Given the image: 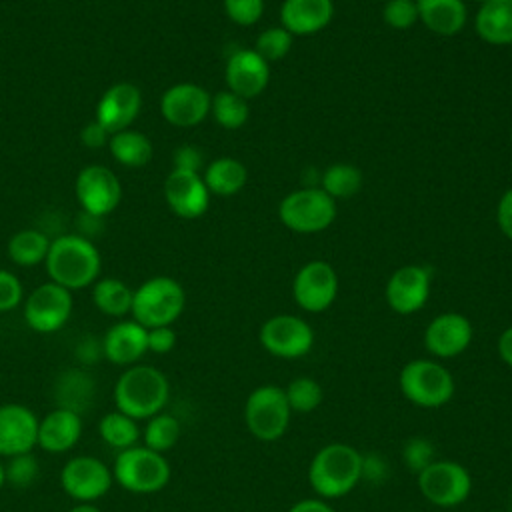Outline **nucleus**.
I'll list each match as a JSON object with an SVG mask.
<instances>
[{"instance_id":"e433bc0d","label":"nucleus","mask_w":512,"mask_h":512,"mask_svg":"<svg viewBox=\"0 0 512 512\" xmlns=\"http://www.w3.org/2000/svg\"><path fill=\"white\" fill-rule=\"evenodd\" d=\"M38 476L40 466L32 452L10 456L4 464V480L14 488H28L38 480Z\"/></svg>"},{"instance_id":"58836bf2","label":"nucleus","mask_w":512,"mask_h":512,"mask_svg":"<svg viewBox=\"0 0 512 512\" xmlns=\"http://www.w3.org/2000/svg\"><path fill=\"white\" fill-rule=\"evenodd\" d=\"M384 22L394 30H408L418 20L416 0H388L382 10Z\"/></svg>"},{"instance_id":"0eeeda50","label":"nucleus","mask_w":512,"mask_h":512,"mask_svg":"<svg viewBox=\"0 0 512 512\" xmlns=\"http://www.w3.org/2000/svg\"><path fill=\"white\" fill-rule=\"evenodd\" d=\"M280 222L298 234L326 230L336 218V200L322 188H300L286 194L278 206Z\"/></svg>"},{"instance_id":"39448f33","label":"nucleus","mask_w":512,"mask_h":512,"mask_svg":"<svg viewBox=\"0 0 512 512\" xmlns=\"http://www.w3.org/2000/svg\"><path fill=\"white\" fill-rule=\"evenodd\" d=\"M398 386L402 396L420 408H440L452 400L456 390L450 370L426 358L404 364L398 374Z\"/></svg>"},{"instance_id":"79ce46f5","label":"nucleus","mask_w":512,"mask_h":512,"mask_svg":"<svg viewBox=\"0 0 512 512\" xmlns=\"http://www.w3.org/2000/svg\"><path fill=\"white\" fill-rule=\"evenodd\" d=\"M148 352L154 354H168L176 346V332L172 326H158V328H148Z\"/></svg>"},{"instance_id":"aec40b11","label":"nucleus","mask_w":512,"mask_h":512,"mask_svg":"<svg viewBox=\"0 0 512 512\" xmlns=\"http://www.w3.org/2000/svg\"><path fill=\"white\" fill-rule=\"evenodd\" d=\"M38 438V418L24 404L0 406V456L10 458L16 454L32 452Z\"/></svg>"},{"instance_id":"c756f323","label":"nucleus","mask_w":512,"mask_h":512,"mask_svg":"<svg viewBox=\"0 0 512 512\" xmlns=\"http://www.w3.org/2000/svg\"><path fill=\"white\" fill-rule=\"evenodd\" d=\"M98 432L100 438L114 450H126L130 446H136L138 438H140V428H138V420L126 416L120 410L108 412L100 418L98 422Z\"/></svg>"},{"instance_id":"6e6552de","label":"nucleus","mask_w":512,"mask_h":512,"mask_svg":"<svg viewBox=\"0 0 512 512\" xmlns=\"http://www.w3.org/2000/svg\"><path fill=\"white\" fill-rule=\"evenodd\" d=\"M290 404L286 400L284 388L274 384H264L254 388L244 404V422L248 432L262 440L274 442L284 436L290 424Z\"/></svg>"},{"instance_id":"3c124183","label":"nucleus","mask_w":512,"mask_h":512,"mask_svg":"<svg viewBox=\"0 0 512 512\" xmlns=\"http://www.w3.org/2000/svg\"><path fill=\"white\" fill-rule=\"evenodd\" d=\"M6 484V480H4V464L0 462V488Z\"/></svg>"},{"instance_id":"9d476101","label":"nucleus","mask_w":512,"mask_h":512,"mask_svg":"<svg viewBox=\"0 0 512 512\" xmlns=\"http://www.w3.org/2000/svg\"><path fill=\"white\" fill-rule=\"evenodd\" d=\"M260 344L276 358L294 360L312 350L314 330L312 326L294 314H278L268 318L260 328Z\"/></svg>"},{"instance_id":"4c0bfd02","label":"nucleus","mask_w":512,"mask_h":512,"mask_svg":"<svg viewBox=\"0 0 512 512\" xmlns=\"http://www.w3.org/2000/svg\"><path fill=\"white\" fill-rule=\"evenodd\" d=\"M402 460H404L406 468H410L414 474H418L436 460L434 444L424 436H412L404 442Z\"/></svg>"},{"instance_id":"473e14b6","label":"nucleus","mask_w":512,"mask_h":512,"mask_svg":"<svg viewBox=\"0 0 512 512\" xmlns=\"http://www.w3.org/2000/svg\"><path fill=\"white\" fill-rule=\"evenodd\" d=\"M210 114L226 130L242 128L250 116L248 100L230 90H222L216 96H212Z\"/></svg>"},{"instance_id":"4be33fe9","label":"nucleus","mask_w":512,"mask_h":512,"mask_svg":"<svg viewBox=\"0 0 512 512\" xmlns=\"http://www.w3.org/2000/svg\"><path fill=\"white\" fill-rule=\"evenodd\" d=\"M148 328L136 320H120L110 326L102 340L104 356L118 366H130L148 352Z\"/></svg>"},{"instance_id":"a878e982","label":"nucleus","mask_w":512,"mask_h":512,"mask_svg":"<svg viewBox=\"0 0 512 512\" xmlns=\"http://www.w3.org/2000/svg\"><path fill=\"white\" fill-rule=\"evenodd\" d=\"M476 34L492 46L512 44V0H484L474 16Z\"/></svg>"},{"instance_id":"bb28decb","label":"nucleus","mask_w":512,"mask_h":512,"mask_svg":"<svg viewBox=\"0 0 512 512\" xmlns=\"http://www.w3.org/2000/svg\"><path fill=\"white\" fill-rule=\"evenodd\" d=\"M202 180L210 194L232 196L244 188L248 170L236 158H218L206 166Z\"/></svg>"},{"instance_id":"5701e85b","label":"nucleus","mask_w":512,"mask_h":512,"mask_svg":"<svg viewBox=\"0 0 512 512\" xmlns=\"http://www.w3.org/2000/svg\"><path fill=\"white\" fill-rule=\"evenodd\" d=\"M82 436V418L70 408H54L44 418L38 420V438L36 444L50 452L62 454L76 446Z\"/></svg>"},{"instance_id":"a19ab883","label":"nucleus","mask_w":512,"mask_h":512,"mask_svg":"<svg viewBox=\"0 0 512 512\" xmlns=\"http://www.w3.org/2000/svg\"><path fill=\"white\" fill-rule=\"evenodd\" d=\"M24 290L16 274L0 268V312H10L22 302Z\"/></svg>"},{"instance_id":"72a5a7b5","label":"nucleus","mask_w":512,"mask_h":512,"mask_svg":"<svg viewBox=\"0 0 512 512\" xmlns=\"http://www.w3.org/2000/svg\"><path fill=\"white\" fill-rule=\"evenodd\" d=\"M142 436H144L146 448L164 454L176 446L180 438V422L176 416L168 412H158L156 416L146 420Z\"/></svg>"},{"instance_id":"49530a36","label":"nucleus","mask_w":512,"mask_h":512,"mask_svg":"<svg viewBox=\"0 0 512 512\" xmlns=\"http://www.w3.org/2000/svg\"><path fill=\"white\" fill-rule=\"evenodd\" d=\"M110 132L94 118L92 122H88L84 128H82V132H80V140H82V144L84 146H88V148H100V146H104V144H108L110 142Z\"/></svg>"},{"instance_id":"f3484780","label":"nucleus","mask_w":512,"mask_h":512,"mask_svg":"<svg viewBox=\"0 0 512 512\" xmlns=\"http://www.w3.org/2000/svg\"><path fill=\"white\" fill-rule=\"evenodd\" d=\"M224 80L230 92L250 100L266 90L270 64L254 48L234 50L226 60Z\"/></svg>"},{"instance_id":"c9c22d12","label":"nucleus","mask_w":512,"mask_h":512,"mask_svg":"<svg viewBox=\"0 0 512 512\" xmlns=\"http://www.w3.org/2000/svg\"><path fill=\"white\" fill-rule=\"evenodd\" d=\"M292 42H294V36L286 28L274 26L258 34L254 50L270 64V62L282 60L292 50Z\"/></svg>"},{"instance_id":"f03ea898","label":"nucleus","mask_w":512,"mask_h":512,"mask_svg":"<svg viewBox=\"0 0 512 512\" xmlns=\"http://www.w3.org/2000/svg\"><path fill=\"white\" fill-rule=\"evenodd\" d=\"M360 480L362 454L344 442L322 446L308 466V482L324 500L346 496Z\"/></svg>"},{"instance_id":"f8f14e48","label":"nucleus","mask_w":512,"mask_h":512,"mask_svg":"<svg viewBox=\"0 0 512 512\" xmlns=\"http://www.w3.org/2000/svg\"><path fill=\"white\" fill-rule=\"evenodd\" d=\"M72 314V294L56 282L40 284L24 302L26 324L42 334L60 330Z\"/></svg>"},{"instance_id":"2f4dec72","label":"nucleus","mask_w":512,"mask_h":512,"mask_svg":"<svg viewBox=\"0 0 512 512\" xmlns=\"http://www.w3.org/2000/svg\"><path fill=\"white\" fill-rule=\"evenodd\" d=\"M320 188L330 198H350L362 188V172L354 164L336 162L320 176Z\"/></svg>"},{"instance_id":"f704fd0d","label":"nucleus","mask_w":512,"mask_h":512,"mask_svg":"<svg viewBox=\"0 0 512 512\" xmlns=\"http://www.w3.org/2000/svg\"><path fill=\"white\" fill-rule=\"evenodd\" d=\"M286 400L290 404L292 412H312L322 404L324 398V390L318 384V380L310 378V376H298L294 380L288 382V386L284 388Z\"/></svg>"},{"instance_id":"2eb2a0df","label":"nucleus","mask_w":512,"mask_h":512,"mask_svg":"<svg viewBox=\"0 0 512 512\" xmlns=\"http://www.w3.org/2000/svg\"><path fill=\"white\" fill-rule=\"evenodd\" d=\"M212 96L194 82H178L166 88L160 98V112L164 120L178 128L198 126L210 114Z\"/></svg>"},{"instance_id":"dca6fc26","label":"nucleus","mask_w":512,"mask_h":512,"mask_svg":"<svg viewBox=\"0 0 512 512\" xmlns=\"http://www.w3.org/2000/svg\"><path fill=\"white\" fill-rule=\"evenodd\" d=\"M430 294V270L418 264H406L398 268L386 282L384 296L388 306L396 314L418 312Z\"/></svg>"},{"instance_id":"cd10ccee","label":"nucleus","mask_w":512,"mask_h":512,"mask_svg":"<svg viewBox=\"0 0 512 512\" xmlns=\"http://www.w3.org/2000/svg\"><path fill=\"white\" fill-rule=\"evenodd\" d=\"M108 148L114 160L128 168H140L152 158V142L146 134L126 128L110 136Z\"/></svg>"},{"instance_id":"7c9ffc66","label":"nucleus","mask_w":512,"mask_h":512,"mask_svg":"<svg viewBox=\"0 0 512 512\" xmlns=\"http://www.w3.org/2000/svg\"><path fill=\"white\" fill-rule=\"evenodd\" d=\"M50 240L40 230H20L8 242V256L18 266H36L46 260Z\"/></svg>"},{"instance_id":"a18cd8bd","label":"nucleus","mask_w":512,"mask_h":512,"mask_svg":"<svg viewBox=\"0 0 512 512\" xmlns=\"http://www.w3.org/2000/svg\"><path fill=\"white\" fill-rule=\"evenodd\" d=\"M496 222H498V228L500 232L512 240V188H508L500 200H498V206H496Z\"/></svg>"},{"instance_id":"de8ad7c7","label":"nucleus","mask_w":512,"mask_h":512,"mask_svg":"<svg viewBox=\"0 0 512 512\" xmlns=\"http://www.w3.org/2000/svg\"><path fill=\"white\" fill-rule=\"evenodd\" d=\"M288 512H334V508L324 498H306L290 506Z\"/></svg>"},{"instance_id":"c03bdc74","label":"nucleus","mask_w":512,"mask_h":512,"mask_svg":"<svg viewBox=\"0 0 512 512\" xmlns=\"http://www.w3.org/2000/svg\"><path fill=\"white\" fill-rule=\"evenodd\" d=\"M388 476V464L380 454H362V480L382 482Z\"/></svg>"},{"instance_id":"7ed1b4c3","label":"nucleus","mask_w":512,"mask_h":512,"mask_svg":"<svg viewBox=\"0 0 512 512\" xmlns=\"http://www.w3.org/2000/svg\"><path fill=\"white\" fill-rule=\"evenodd\" d=\"M44 264L50 280L66 290L86 288L94 284L100 274V254L96 246L78 234H64L50 242Z\"/></svg>"},{"instance_id":"20e7f679","label":"nucleus","mask_w":512,"mask_h":512,"mask_svg":"<svg viewBox=\"0 0 512 512\" xmlns=\"http://www.w3.org/2000/svg\"><path fill=\"white\" fill-rule=\"evenodd\" d=\"M186 304L184 288L170 276H154L134 290L132 316L144 328L172 326Z\"/></svg>"},{"instance_id":"ea45409f","label":"nucleus","mask_w":512,"mask_h":512,"mask_svg":"<svg viewBox=\"0 0 512 512\" xmlns=\"http://www.w3.org/2000/svg\"><path fill=\"white\" fill-rule=\"evenodd\" d=\"M226 16L238 26H252L264 14V0H222Z\"/></svg>"},{"instance_id":"9b49d317","label":"nucleus","mask_w":512,"mask_h":512,"mask_svg":"<svg viewBox=\"0 0 512 512\" xmlns=\"http://www.w3.org/2000/svg\"><path fill=\"white\" fill-rule=\"evenodd\" d=\"M112 482V470L96 456H74L60 470V486L72 500L82 504H92L106 496Z\"/></svg>"},{"instance_id":"393cba45","label":"nucleus","mask_w":512,"mask_h":512,"mask_svg":"<svg viewBox=\"0 0 512 512\" xmlns=\"http://www.w3.org/2000/svg\"><path fill=\"white\" fill-rule=\"evenodd\" d=\"M418 20L440 36L458 34L468 20L464 0H416Z\"/></svg>"},{"instance_id":"37998d69","label":"nucleus","mask_w":512,"mask_h":512,"mask_svg":"<svg viewBox=\"0 0 512 512\" xmlns=\"http://www.w3.org/2000/svg\"><path fill=\"white\" fill-rule=\"evenodd\" d=\"M172 160H174V168H178V170L200 172V168H202V154L192 144H184V146L176 148Z\"/></svg>"},{"instance_id":"c85d7f7f","label":"nucleus","mask_w":512,"mask_h":512,"mask_svg":"<svg viewBox=\"0 0 512 512\" xmlns=\"http://www.w3.org/2000/svg\"><path fill=\"white\" fill-rule=\"evenodd\" d=\"M132 298L134 290L118 278H102L92 286V302L106 316H126L132 310Z\"/></svg>"},{"instance_id":"f257e3e1","label":"nucleus","mask_w":512,"mask_h":512,"mask_svg":"<svg viewBox=\"0 0 512 512\" xmlns=\"http://www.w3.org/2000/svg\"><path fill=\"white\" fill-rule=\"evenodd\" d=\"M170 398V382L164 372L148 364L128 366L114 384L116 410L134 420H148L162 412Z\"/></svg>"},{"instance_id":"864d4df0","label":"nucleus","mask_w":512,"mask_h":512,"mask_svg":"<svg viewBox=\"0 0 512 512\" xmlns=\"http://www.w3.org/2000/svg\"><path fill=\"white\" fill-rule=\"evenodd\" d=\"M510 140H512V132H510Z\"/></svg>"},{"instance_id":"603ef678","label":"nucleus","mask_w":512,"mask_h":512,"mask_svg":"<svg viewBox=\"0 0 512 512\" xmlns=\"http://www.w3.org/2000/svg\"><path fill=\"white\" fill-rule=\"evenodd\" d=\"M510 508H512V500H510Z\"/></svg>"},{"instance_id":"412c9836","label":"nucleus","mask_w":512,"mask_h":512,"mask_svg":"<svg viewBox=\"0 0 512 512\" xmlns=\"http://www.w3.org/2000/svg\"><path fill=\"white\" fill-rule=\"evenodd\" d=\"M142 108V92L132 82L112 84L96 104V120L110 132L130 128Z\"/></svg>"},{"instance_id":"423d86ee","label":"nucleus","mask_w":512,"mask_h":512,"mask_svg":"<svg viewBox=\"0 0 512 512\" xmlns=\"http://www.w3.org/2000/svg\"><path fill=\"white\" fill-rule=\"evenodd\" d=\"M170 464L164 454L146 446H130L116 454L112 476L132 494H152L162 490L170 480Z\"/></svg>"},{"instance_id":"09e8293b","label":"nucleus","mask_w":512,"mask_h":512,"mask_svg":"<svg viewBox=\"0 0 512 512\" xmlns=\"http://www.w3.org/2000/svg\"><path fill=\"white\" fill-rule=\"evenodd\" d=\"M496 350H498L500 360L512 368V326H508V328L498 336Z\"/></svg>"},{"instance_id":"4468645a","label":"nucleus","mask_w":512,"mask_h":512,"mask_svg":"<svg viewBox=\"0 0 512 512\" xmlns=\"http://www.w3.org/2000/svg\"><path fill=\"white\" fill-rule=\"evenodd\" d=\"M338 294V274L326 260L306 262L294 276L292 296L306 312H324Z\"/></svg>"},{"instance_id":"1a4fd4ad","label":"nucleus","mask_w":512,"mask_h":512,"mask_svg":"<svg viewBox=\"0 0 512 512\" xmlns=\"http://www.w3.org/2000/svg\"><path fill=\"white\" fill-rule=\"evenodd\" d=\"M420 494L434 506L452 508L468 500L472 492V476L466 466L454 460H434L416 474Z\"/></svg>"},{"instance_id":"a211bd4d","label":"nucleus","mask_w":512,"mask_h":512,"mask_svg":"<svg viewBox=\"0 0 512 512\" xmlns=\"http://www.w3.org/2000/svg\"><path fill=\"white\" fill-rule=\"evenodd\" d=\"M474 330L470 320L460 312L434 316L424 330V346L436 358H454L472 342Z\"/></svg>"},{"instance_id":"ddd939ff","label":"nucleus","mask_w":512,"mask_h":512,"mask_svg":"<svg viewBox=\"0 0 512 512\" xmlns=\"http://www.w3.org/2000/svg\"><path fill=\"white\" fill-rule=\"evenodd\" d=\"M74 192L88 216L110 214L122 198V186L118 176L102 164L84 166L76 176Z\"/></svg>"},{"instance_id":"8fccbe9b","label":"nucleus","mask_w":512,"mask_h":512,"mask_svg":"<svg viewBox=\"0 0 512 512\" xmlns=\"http://www.w3.org/2000/svg\"><path fill=\"white\" fill-rule=\"evenodd\" d=\"M68 512H100V508L94 506V504H82V502H78V504L72 506Z\"/></svg>"},{"instance_id":"6ab92c4d","label":"nucleus","mask_w":512,"mask_h":512,"mask_svg":"<svg viewBox=\"0 0 512 512\" xmlns=\"http://www.w3.org/2000/svg\"><path fill=\"white\" fill-rule=\"evenodd\" d=\"M164 198L176 216L188 220L200 218L210 204V192L200 172L178 168H172V172L166 176Z\"/></svg>"},{"instance_id":"b1692460","label":"nucleus","mask_w":512,"mask_h":512,"mask_svg":"<svg viewBox=\"0 0 512 512\" xmlns=\"http://www.w3.org/2000/svg\"><path fill=\"white\" fill-rule=\"evenodd\" d=\"M334 16L332 0H284L280 26L292 36H308L324 30Z\"/></svg>"}]
</instances>
